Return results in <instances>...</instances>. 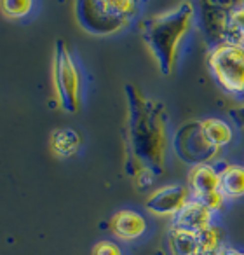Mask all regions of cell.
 Wrapping results in <instances>:
<instances>
[{"label": "cell", "mask_w": 244, "mask_h": 255, "mask_svg": "<svg viewBox=\"0 0 244 255\" xmlns=\"http://www.w3.org/2000/svg\"><path fill=\"white\" fill-rule=\"evenodd\" d=\"M169 255H202V243L199 234L190 231L169 227L166 236Z\"/></svg>", "instance_id": "12"}, {"label": "cell", "mask_w": 244, "mask_h": 255, "mask_svg": "<svg viewBox=\"0 0 244 255\" xmlns=\"http://www.w3.org/2000/svg\"><path fill=\"white\" fill-rule=\"evenodd\" d=\"M213 217H215L213 210H209L204 203L192 198L190 201L171 219V227L199 234L208 229L209 226H213Z\"/></svg>", "instance_id": "10"}, {"label": "cell", "mask_w": 244, "mask_h": 255, "mask_svg": "<svg viewBox=\"0 0 244 255\" xmlns=\"http://www.w3.org/2000/svg\"><path fill=\"white\" fill-rule=\"evenodd\" d=\"M194 4L180 2L169 11L154 14L140 23L143 42L163 75L173 74L181 42L194 25Z\"/></svg>", "instance_id": "2"}, {"label": "cell", "mask_w": 244, "mask_h": 255, "mask_svg": "<svg viewBox=\"0 0 244 255\" xmlns=\"http://www.w3.org/2000/svg\"><path fill=\"white\" fill-rule=\"evenodd\" d=\"M243 7H244V2H243Z\"/></svg>", "instance_id": "22"}, {"label": "cell", "mask_w": 244, "mask_h": 255, "mask_svg": "<svg viewBox=\"0 0 244 255\" xmlns=\"http://www.w3.org/2000/svg\"><path fill=\"white\" fill-rule=\"evenodd\" d=\"M188 189L190 196L197 201L204 203L209 210L220 212L223 208L225 198L220 192V175L211 163L195 164L188 171Z\"/></svg>", "instance_id": "7"}, {"label": "cell", "mask_w": 244, "mask_h": 255, "mask_svg": "<svg viewBox=\"0 0 244 255\" xmlns=\"http://www.w3.org/2000/svg\"><path fill=\"white\" fill-rule=\"evenodd\" d=\"M220 175V192L223 198L239 199L244 196V166L243 164H223L218 170Z\"/></svg>", "instance_id": "13"}, {"label": "cell", "mask_w": 244, "mask_h": 255, "mask_svg": "<svg viewBox=\"0 0 244 255\" xmlns=\"http://www.w3.org/2000/svg\"><path fill=\"white\" fill-rule=\"evenodd\" d=\"M223 255H244V250H239V248H234V247H227V250Z\"/></svg>", "instance_id": "20"}, {"label": "cell", "mask_w": 244, "mask_h": 255, "mask_svg": "<svg viewBox=\"0 0 244 255\" xmlns=\"http://www.w3.org/2000/svg\"><path fill=\"white\" fill-rule=\"evenodd\" d=\"M82 145L81 135L74 128H60L51 135V149L58 157H72Z\"/></svg>", "instance_id": "15"}, {"label": "cell", "mask_w": 244, "mask_h": 255, "mask_svg": "<svg viewBox=\"0 0 244 255\" xmlns=\"http://www.w3.org/2000/svg\"><path fill=\"white\" fill-rule=\"evenodd\" d=\"M33 5L35 4L32 0H2L0 2V9L9 19H23L32 12Z\"/></svg>", "instance_id": "17"}, {"label": "cell", "mask_w": 244, "mask_h": 255, "mask_svg": "<svg viewBox=\"0 0 244 255\" xmlns=\"http://www.w3.org/2000/svg\"><path fill=\"white\" fill-rule=\"evenodd\" d=\"M74 5L79 26L96 37L117 35L140 12L133 0H77Z\"/></svg>", "instance_id": "3"}, {"label": "cell", "mask_w": 244, "mask_h": 255, "mask_svg": "<svg viewBox=\"0 0 244 255\" xmlns=\"http://www.w3.org/2000/svg\"><path fill=\"white\" fill-rule=\"evenodd\" d=\"M92 255H122V250L117 243L108 240L98 241L92 248Z\"/></svg>", "instance_id": "18"}, {"label": "cell", "mask_w": 244, "mask_h": 255, "mask_svg": "<svg viewBox=\"0 0 244 255\" xmlns=\"http://www.w3.org/2000/svg\"><path fill=\"white\" fill-rule=\"evenodd\" d=\"M128 117L124 128V170L140 189H147L166 170L167 110L135 84H126Z\"/></svg>", "instance_id": "1"}, {"label": "cell", "mask_w": 244, "mask_h": 255, "mask_svg": "<svg viewBox=\"0 0 244 255\" xmlns=\"http://www.w3.org/2000/svg\"><path fill=\"white\" fill-rule=\"evenodd\" d=\"M208 68L223 91L244 102V46L220 44L209 49Z\"/></svg>", "instance_id": "5"}, {"label": "cell", "mask_w": 244, "mask_h": 255, "mask_svg": "<svg viewBox=\"0 0 244 255\" xmlns=\"http://www.w3.org/2000/svg\"><path fill=\"white\" fill-rule=\"evenodd\" d=\"M230 9H232V4H222V2L202 4L201 21L209 49L227 42V19H229Z\"/></svg>", "instance_id": "9"}, {"label": "cell", "mask_w": 244, "mask_h": 255, "mask_svg": "<svg viewBox=\"0 0 244 255\" xmlns=\"http://www.w3.org/2000/svg\"><path fill=\"white\" fill-rule=\"evenodd\" d=\"M173 147L181 161L192 164H208L220 154L218 149L209 145L201 129V121H190L180 126L174 133Z\"/></svg>", "instance_id": "6"}, {"label": "cell", "mask_w": 244, "mask_h": 255, "mask_svg": "<svg viewBox=\"0 0 244 255\" xmlns=\"http://www.w3.org/2000/svg\"><path fill=\"white\" fill-rule=\"evenodd\" d=\"M244 37V7L243 4L232 5L227 19V42L225 44H239Z\"/></svg>", "instance_id": "16"}, {"label": "cell", "mask_w": 244, "mask_h": 255, "mask_svg": "<svg viewBox=\"0 0 244 255\" xmlns=\"http://www.w3.org/2000/svg\"><path fill=\"white\" fill-rule=\"evenodd\" d=\"M147 219L135 210H119L108 222V229L117 240L135 241L147 233Z\"/></svg>", "instance_id": "11"}, {"label": "cell", "mask_w": 244, "mask_h": 255, "mask_svg": "<svg viewBox=\"0 0 244 255\" xmlns=\"http://www.w3.org/2000/svg\"><path fill=\"white\" fill-rule=\"evenodd\" d=\"M54 96L63 112H79L82 103V75L63 40H58L53 53Z\"/></svg>", "instance_id": "4"}, {"label": "cell", "mask_w": 244, "mask_h": 255, "mask_svg": "<svg viewBox=\"0 0 244 255\" xmlns=\"http://www.w3.org/2000/svg\"><path fill=\"white\" fill-rule=\"evenodd\" d=\"M201 129L209 145H213L218 150L225 149L234 140V128L225 119H218V117L201 119Z\"/></svg>", "instance_id": "14"}, {"label": "cell", "mask_w": 244, "mask_h": 255, "mask_svg": "<svg viewBox=\"0 0 244 255\" xmlns=\"http://www.w3.org/2000/svg\"><path fill=\"white\" fill-rule=\"evenodd\" d=\"M229 114H230V117L234 119V123L244 129V103L241 107H237V109H232Z\"/></svg>", "instance_id": "19"}, {"label": "cell", "mask_w": 244, "mask_h": 255, "mask_svg": "<svg viewBox=\"0 0 244 255\" xmlns=\"http://www.w3.org/2000/svg\"><path fill=\"white\" fill-rule=\"evenodd\" d=\"M241 46H244V37H243V42H241Z\"/></svg>", "instance_id": "21"}, {"label": "cell", "mask_w": 244, "mask_h": 255, "mask_svg": "<svg viewBox=\"0 0 244 255\" xmlns=\"http://www.w3.org/2000/svg\"><path fill=\"white\" fill-rule=\"evenodd\" d=\"M192 199L188 185L169 184L156 189L147 199V210L156 217H171L173 219L185 205Z\"/></svg>", "instance_id": "8"}]
</instances>
